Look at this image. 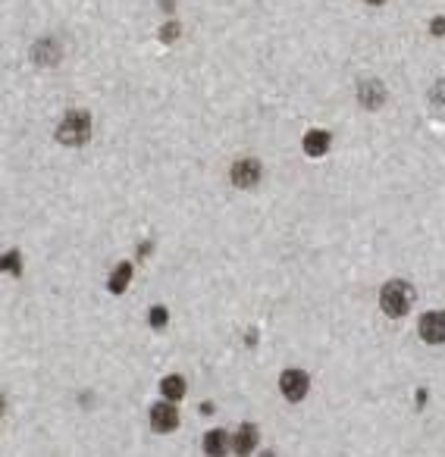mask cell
Segmentation results:
<instances>
[{"label":"cell","instance_id":"6da1fadb","mask_svg":"<svg viewBox=\"0 0 445 457\" xmlns=\"http://www.w3.org/2000/svg\"><path fill=\"white\" fill-rule=\"evenodd\" d=\"M414 304V288L408 285L404 279H392L383 285V292H379V307H383L386 316H404L408 310H411Z\"/></svg>","mask_w":445,"mask_h":457},{"label":"cell","instance_id":"7a4b0ae2","mask_svg":"<svg viewBox=\"0 0 445 457\" xmlns=\"http://www.w3.org/2000/svg\"><path fill=\"white\" fill-rule=\"evenodd\" d=\"M88 135H91V116L85 113V110H69L66 116H63V123L57 125V141L69 144V148L85 144Z\"/></svg>","mask_w":445,"mask_h":457},{"label":"cell","instance_id":"3957f363","mask_svg":"<svg viewBox=\"0 0 445 457\" xmlns=\"http://www.w3.org/2000/svg\"><path fill=\"white\" fill-rule=\"evenodd\" d=\"M264 176V166L257 163L254 157H241L233 163V170H229V179H233L235 188H254V185L261 182Z\"/></svg>","mask_w":445,"mask_h":457},{"label":"cell","instance_id":"277c9868","mask_svg":"<svg viewBox=\"0 0 445 457\" xmlns=\"http://www.w3.org/2000/svg\"><path fill=\"white\" fill-rule=\"evenodd\" d=\"M310 389V376L304 369H286L279 376V392L288 398V401H301Z\"/></svg>","mask_w":445,"mask_h":457},{"label":"cell","instance_id":"5b68a950","mask_svg":"<svg viewBox=\"0 0 445 457\" xmlns=\"http://www.w3.org/2000/svg\"><path fill=\"white\" fill-rule=\"evenodd\" d=\"M417 329H420V338H424L426 345H442L445 341V314L442 310H430V314L420 316Z\"/></svg>","mask_w":445,"mask_h":457},{"label":"cell","instance_id":"8992f818","mask_svg":"<svg viewBox=\"0 0 445 457\" xmlns=\"http://www.w3.org/2000/svg\"><path fill=\"white\" fill-rule=\"evenodd\" d=\"M357 101H361V107H367V110H379L386 103V88L377 82V79H364V82L357 85Z\"/></svg>","mask_w":445,"mask_h":457},{"label":"cell","instance_id":"52a82bcc","mask_svg":"<svg viewBox=\"0 0 445 457\" xmlns=\"http://www.w3.org/2000/svg\"><path fill=\"white\" fill-rule=\"evenodd\" d=\"M257 438H261V436H257V426H254V423H241L239 429H235V436H233V451L239 457H248L254 448H257Z\"/></svg>","mask_w":445,"mask_h":457},{"label":"cell","instance_id":"ba28073f","mask_svg":"<svg viewBox=\"0 0 445 457\" xmlns=\"http://www.w3.org/2000/svg\"><path fill=\"white\" fill-rule=\"evenodd\" d=\"M151 426L157 432H172L179 426V410L172 404H154L151 407Z\"/></svg>","mask_w":445,"mask_h":457},{"label":"cell","instance_id":"9c48e42d","mask_svg":"<svg viewBox=\"0 0 445 457\" xmlns=\"http://www.w3.org/2000/svg\"><path fill=\"white\" fill-rule=\"evenodd\" d=\"M301 144H304V154H308V157H323L329 150V144H333V138H329V132H323V129H310Z\"/></svg>","mask_w":445,"mask_h":457},{"label":"cell","instance_id":"30bf717a","mask_svg":"<svg viewBox=\"0 0 445 457\" xmlns=\"http://www.w3.org/2000/svg\"><path fill=\"white\" fill-rule=\"evenodd\" d=\"M32 60L41 63V66H54V63L60 60V44L50 41V38H48V41H38L32 48Z\"/></svg>","mask_w":445,"mask_h":457},{"label":"cell","instance_id":"8fae6325","mask_svg":"<svg viewBox=\"0 0 445 457\" xmlns=\"http://www.w3.org/2000/svg\"><path fill=\"white\" fill-rule=\"evenodd\" d=\"M129 279H132V263H119L117 270H113V276H110L107 288L113 294H123L126 288H129Z\"/></svg>","mask_w":445,"mask_h":457},{"label":"cell","instance_id":"7c38bea8","mask_svg":"<svg viewBox=\"0 0 445 457\" xmlns=\"http://www.w3.org/2000/svg\"><path fill=\"white\" fill-rule=\"evenodd\" d=\"M204 451L207 457H223L226 454V432L223 429H210L204 436Z\"/></svg>","mask_w":445,"mask_h":457},{"label":"cell","instance_id":"4fadbf2b","mask_svg":"<svg viewBox=\"0 0 445 457\" xmlns=\"http://www.w3.org/2000/svg\"><path fill=\"white\" fill-rule=\"evenodd\" d=\"M160 389H164V395L170 398V401H179V398H185V379L182 376H166Z\"/></svg>","mask_w":445,"mask_h":457},{"label":"cell","instance_id":"5bb4252c","mask_svg":"<svg viewBox=\"0 0 445 457\" xmlns=\"http://www.w3.org/2000/svg\"><path fill=\"white\" fill-rule=\"evenodd\" d=\"M166 320H170L166 307H151V314H148V323H151V329H164Z\"/></svg>","mask_w":445,"mask_h":457},{"label":"cell","instance_id":"9a60e30c","mask_svg":"<svg viewBox=\"0 0 445 457\" xmlns=\"http://www.w3.org/2000/svg\"><path fill=\"white\" fill-rule=\"evenodd\" d=\"M179 32H182V26H179V22H166V26H160V41H176L179 38Z\"/></svg>","mask_w":445,"mask_h":457},{"label":"cell","instance_id":"2e32d148","mask_svg":"<svg viewBox=\"0 0 445 457\" xmlns=\"http://www.w3.org/2000/svg\"><path fill=\"white\" fill-rule=\"evenodd\" d=\"M3 270L13 276H19V251H10L7 257H3Z\"/></svg>","mask_w":445,"mask_h":457},{"label":"cell","instance_id":"e0dca14e","mask_svg":"<svg viewBox=\"0 0 445 457\" xmlns=\"http://www.w3.org/2000/svg\"><path fill=\"white\" fill-rule=\"evenodd\" d=\"M430 101H433V103H442V107H445V79L430 91Z\"/></svg>","mask_w":445,"mask_h":457},{"label":"cell","instance_id":"ac0fdd59","mask_svg":"<svg viewBox=\"0 0 445 457\" xmlns=\"http://www.w3.org/2000/svg\"><path fill=\"white\" fill-rule=\"evenodd\" d=\"M430 32L433 34H445V16H439V19L430 22Z\"/></svg>","mask_w":445,"mask_h":457},{"label":"cell","instance_id":"d6986e66","mask_svg":"<svg viewBox=\"0 0 445 457\" xmlns=\"http://www.w3.org/2000/svg\"><path fill=\"white\" fill-rule=\"evenodd\" d=\"M160 7H164L166 13H172V7H176V0H160Z\"/></svg>","mask_w":445,"mask_h":457},{"label":"cell","instance_id":"ffe728a7","mask_svg":"<svg viewBox=\"0 0 445 457\" xmlns=\"http://www.w3.org/2000/svg\"><path fill=\"white\" fill-rule=\"evenodd\" d=\"M370 7H379V3H386V0H367Z\"/></svg>","mask_w":445,"mask_h":457},{"label":"cell","instance_id":"44dd1931","mask_svg":"<svg viewBox=\"0 0 445 457\" xmlns=\"http://www.w3.org/2000/svg\"><path fill=\"white\" fill-rule=\"evenodd\" d=\"M264 457H273V454H264Z\"/></svg>","mask_w":445,"mask_h":457}]
</instances>
